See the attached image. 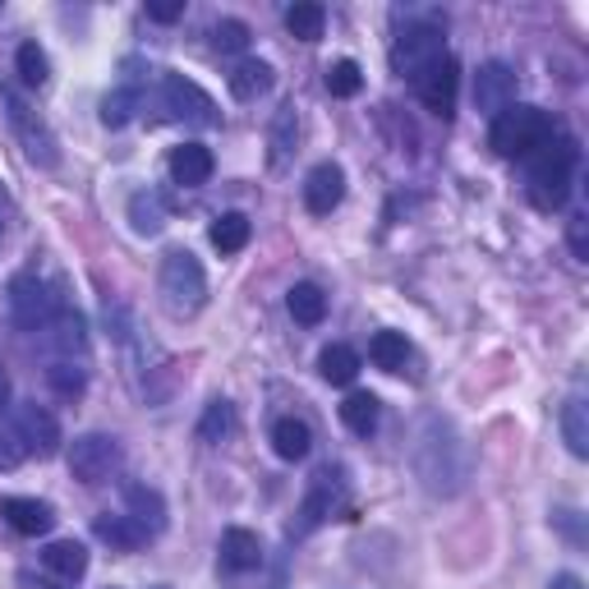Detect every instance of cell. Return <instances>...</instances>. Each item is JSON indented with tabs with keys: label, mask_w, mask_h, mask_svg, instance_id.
Wrapping results in <instances>:
<instances>
[{
	"label": "cell",
	"mask_w": 589,
	"mask_h": 589,
	"mask_svg": "<svg viewBox=\"0 0 589 589\" xmlns=\"http://www.w3.org/2000/svg\"><path fill=\"white\" fill-rule=\"evenodd\" d=\"M415 475L428 493L438 498H456L470 479V451L460 443V433L443 419V415H428L419 428V443H415Z\"/></svg>",
	"instance_id": "1"
},
{
	"label": "cell",
	"mask_w": 589,
	"mask_h": 589,
	"mask_svg": "<svg viewBox=\"0 0 589 589\" xmlns=\"http://www.w3.org/2000/svg\"><path fill=\"white\" fill-rule=\"evenodd\" d=\"M14 424L23 433V447H29V456H56L61 451V424L56 415H51L46 405H19L14 410Z\"/></svg>",
	"instance_id": "12"
},
{
	"label": "cell",
	"mask_w": 589,
	"mask_h": 589,
	"mask_svg": "<svg viewBox=\"0 0 589 589\" xmlns=\"http://www.w3.org/2000/svg\"><path fill=\"white\" fill-rule=\"evenodd\" d=\"M221 567L226 571H259L263 567V544H259V534L244 530V525H230L221 534Z\"/></svg>",
	"instance_id": "18"
},
{
	"label": "cell",
	"mask_w": 589,
	"mask_h": 589,
	"mask_svg": "<svg viewBox=\"0 0 589 589\" xmlns=\"http://www.w3.org/2000/svg\"><path fill=\"white\" fill-rule=\"evenodd\" d=\"M268 88H272V65L268 61H240L236 69H230V92H236L240 101H259Z\"/></svg>",
	"instance_id": "25"
},
{
	"label": "cell",
	"mask_w": 589,
	"mask_h": 589,
	"mask_svg": "<svg viewBox=\"0 0 589 589\" xmlns=\"http://www.w3.org/2000/svg\"><path fill=\"white\" fill-rule=\"evenodd\" d=\"M212 46L217 51H244L249 46V29L240 19H221L217 29H212Z\"/></svg>",
	"instance_id": "39"
},
{
	"label": "cell",
	"mask_w": 589,
	"mask_h": 589,
	"mask_svg": "<svg viewBox=\"0 0 589 589\" xmlns=\"http://www.w3.org/2000/svg\"><path fill=\"white\" fill-rule=\"evenodd\" d=\"M268 143H272V162H276V166L291 157V148H295V107H281V111H276L272 130H268Z\"/></svg>",
	"instance_id": "36"
},
{
	"label": "cell",
	"mask_w": 589,
	"mask_h": 589,
	"mask_svg": "<svg viewBox=\"0 0 589 589\" xmlns=\"http://www.w3.org/2000/svg\"><path fill=\"white\" fill-rule=\"evenodd\" d=\"M341 424L355 433V438H369V433H378V396L350 392V396L341 401Z\"/></svg>",
	"instance_id": "27"
},
{
	"label": "cell",
	"mask_w": 589,
	"mask_h": 589,
	"mask_svg": "<svg viewBox=\"0 0 589 589\" xmlns=\"http://www.w3.org/2000/svg\"><path fill=\"white\" fill-rule=\"evenodd\" d=\"M341 198H346V171L337 162H318L309 181H304V208L314 217H331L341 208Z\"/></svg>",
	"instance_id": "13"
},
{
	"label": "cell",
	"mask_w": 589,
	"mask_h": 589,
	"mask_svg": "<svg viewBox=\"0 0 589 589\" xmlns=\"http://www.w3.org/2000/svg\"><path fill=\"white\" fill-rule=\"evenodd\" d=\"M369 360L382 373H401L410 364V341L401 337V331H378V337L369 341Z\"/></svg>",
	"instance_id": "28"
},
{
	"label": "cell",
	"mask_w": 589,
	"mask_h": 589,
	"mask_svg": "<svg viewBox=\"0 0 589 589\" xmlns=\"http://www.w3.org/2000/svg\"><path fill=\"white\" fill-rule=\"evenodd\" d=\"M561 438H567V451L576 460L589 456V405H585V396H571L561 405Z\"/></svg>",
	"instance_id": "24"
},
{
	"label": "cell",
	"mask_w": 589,
	"mask_h": 589,
	"mask_svg": "<svg viewBox=\"0 0 589 589\" xmlns=\"http://www.w3.org/2000/svg\"><path fill=\"white\" fill-rule=\"evenodd\" d=\"M10 373H6V364H0V415H6V405H10Z\"/></svg>",
	"instance_id": "44"
},
{
	"label": "cell",
	"mask_w": 589,
	"mask_h": 589,
	"mask_svg": "<svg viewBox=\"0 0 589 589\" xmlns=\"http://www.w3.org/2000/svg\"><path fill=\"white\" fill-rule=\"evenodd\" d=\"M0 516H6V525L14 534H23V539L51 534V525H56V511H51V502H37V498H6V502H0Z\"/></svg>",
	"instance_id": "16"
},
{
	"label": "cell",
	"mask_w": 589,
	"mask_h": 589,
	"mask_svg": "<svg viewBox=\"0 0 589 589\" xmlns=\"http://www.w3.org/2000/svg\"><path fill=\"white\" fill-rule=\"evenodd\" d=\"M111 589H116V585H111Z\"/></svg>",
	"instance_id": "48"
},
{
	"label": "cell",
	"mask_w": 589,
	"mask_h": 589,
	"mask_svg": "<svg viewBox=\"0 0 589 589\" xmlns=\"http://www.w3.org/2000/svg\"><path fill=\"white\" fill-rule=\"evenodd\" d=\"M162 107L171 111V120L189 124V130H217V124H221L217 101H212L208 92H203L194 79L175 74V69L162 74Z\"/></svg>",
	"instance_id": "5"
},
{
	"label": "cell",
	"mask_w": 589,
	"mask_h": 589,
	"mask_svg": "<svg viewBox=\"0 0 589 589\" xmlns=\"http://www.w3.org/2000/svg\"><path fill=\"white\" fill-rule=\"evenodd\" d=\"M152 589H171V585H152Z\"/></svg>",
	"instance_id": "46"
},
{
	"label": "cell",
	"mask_w": 589,
	"mask_h": 589,
	"mask_svg": "<svg viewBox=\"0 0 589 589\" xmlns=\"http://www.w3.org/2000/svg\"><path fill=\"white\" fill-rule=\"evenodd\" d=\"M134 88H116L107 101H101V124H107V130H124V124L134 120Z\"/></svg>",
	"instance_id": "38"
},
{
	"label": "cell",
	"mask_w": 589,
	"mask_h": 589,
	"mask_svg": "<svg viewBox=\"0 0 589 589\" xmlns=\"http://www.w3.org/2000/svg\"><path fill=\"white\" fill-rule=\"evenodd\" d=\"M157 291H162V304L175 314V318H194L208 299V276H203V263L194 259L189 249H171L162 259V272H157Z\"/></svg>",
	"instance_id": "4"
},
{
	"label": "cell",
	"mask_w": 589,
	"mask_h": 589,
	"mask_svg": "<svg viewBox=\"0 0 589 589\" xmlns=\"http://www.w3.org/2000/svg\"><path fill=\"white\" fill-rule=\"evenodd\" d=\"M130 226H134V236H162L166 208H162V198L152 194V189H139L130 198Z\"/></svg>",
	"instance_id": "29"
},
{
	"label": "cell",
	"mask_w": 589,
	"mask_h": 589,
	"mask_svg": "<svg viewBox=\"0 0 589 589\" xmlns=\"http://www.w3.org/2000/svg\"><path fill=\"white\" fill-rule=\"evenodd\" d=\"M0 107H6V116H10V124H14V134L23 139V152H29L37 166H56V162H61L56 134H51L46 124L29 111V101H23L14 88H0Z\"/></svg>",
	"instance_id": "8"
},
{
	"label": "cell",
	"mask_w": 589,
	"mask_h": 589,
	"mask_svg": "<svg viewBox=\"0 0 589 589\" xmlns=\"http://www.w3.org/2000/svg\"><path fill=\"white\" fill-rule=\"evenodd\" d=\"M323 23H327V10L318 6V0H299V6L286 10V29L299 42H318L323 37Z\"/></svg>",
	"instance_id": "31"
},
{
	"label": "cell",
	"mask_w": 589,
	"mask_h": 589,
	"mask_svg": "<svg viewBox=\"0 0 589 589\" xmlns=\"http://www.w3.org/2000/svg\"><path fill=\"white\" fill-rule=\"evenodd\" d=\"M33 589H56V585H46V580H37V585H33Z\"/></svg>",
	"instance_id": "45"
},
{
	"label": "cell",
	"mask_w": 589,
	"mask_h": 589,
	"mask_svg": "<svg viewBox=\"0 0 589 589\" xmlns=\"http://www.w3.org/2000/svg\"><path fill=\"white\" fill-rule=\"evenodd\" d=\"M92 534H97L101 544H111L116 553H134V548H143V539H148V534H143L130 516H111V511L92 521Z\"/></svg>",
	"instance_id": "22"
},
{
	"label": "cell",
	"mask_w": 589,
	"mask_h": 589,
	"mask_svg": "<svg viewBox=\"0 0 589 589\" xmlns=\"http://www.w3.org/2000/svg\"><path fill=\"white\" fill-rule=\"evenodd\" d=\"M42 561H46V571H56L61 580H84V576H88V548H84L79 539H56V544H46Z\"/></svg>",
	"instance_id": "20"
},
{
	"label": "cell",
	"mask_w": 589,
	"mask_h": 589,
	"mask_svg": "<svg viewBox=\"0 0 589 589\" xmlns=\"http://www.w3.org/2000/svg\"><path fill=\"white\" fill-rule=\"evenodd\" d=\"M230 433H236V405L230 401H212L208 410H203V419H198V438L203 443H226Z\"/></svg>",
	"instance_id": "32"
},
{
	"label": "cell",
	"mask_w": 589,
	"mask_h": 589,
	"mask_svg": "<svg viewBox=\"0 0 589 589\" xmlns=\"http://www.w3.org/2000/svg\"><path fill=\"white\" fill-rule=\"evenodd\" d=\"M331 506H337V475H331V470H318V475L309 479V493H304V502H299V521L291 525V534H295V539L314 534V530L331 516Z\"/></svg>",
	"instance_id": "15"
},
{
	"label": "cell",
	"mask_w": 589,
	"mask_h": 589,
	"mask_svg": "<svg viewBox=\"0 0 589 589\" xmlns=\"http://www.w3.org/2000/svg\"><path fill=\"white\" fill-rule=\"evenodd\" d=\"M548 589H585V580L580 576H571V571H561V576H553V585Z\"/></svg>",
	"instance_id": "43"
},
{
	"label": "cell",
	"mask_w": 589,
	"mask_h": 589,
	"mask_svg": "<svg viewBox=\"0 0 589 589\" xmlns=\"http://www.w3.org/2000/svg\"><path fill=\"white\" fill-rule=\"evenodd\" d=\"M567 240H571V253L585 263L589 259V217H571V226H567Z\"/></svg>",
	"instance_id": "40"
},
{
	"label": "cell",
	"mask_w": 589,
	"mask_h": 589,
	"mask_svg": "<svg viewBox=\"0 0 589 589\" xmlns=\"http://www.w3.org/2000/svg\"><path fill=\"white\" fill-rule=\"evenodd\" d=\"M0 236H6V226H0Z\"/></svg>",
	"instance_id": "47"
},
{
	"label": "cell",
	"mask_w": 589,
	"mask_h": 589,
	"mask_svg": "<svg viewBox=\"0 0 589 589\" xmlns=\"http://www.w3.org/2000/svg\"><path fill=\"white\" fill-rule=\"evenodd\" d=\"M456 88H460V65L456 56H438L419 79H415V92L419 101L433 111V116H451L456 111Z\"/></svg>",
	"instance_id": "11"
},
{
	"label": "cell",
	"mask_w": 589,
	"mask_h": 589,
	"mask_svg": "<svg viewBox=\"0 0 589 589\" xmlns=\"http://www.w3.org/2000/svg\"><path fill=\"white\" fill-rule=\"evenodd\" d=\"M56 309H61V295L46 286L42 276H33V272H23V276H14L10 281V323L19 327V331H37L56 318Z\"/></svg>",
	"instance_id": "6"
},
{
	"label": "cell",
	"mask_w": 589,
	"mask_h": 589,
	"mask_svg": "<svg viewBox=\"0 0 589 589\" xmlns=\"http://www.w3.org/2000/svg\"><path fill=\"white\" fill-rule=\"evenodd\" d=\"M185 14V0H148V19L152 23H175Z\"/></svg>",
	"instance_id": "41"
},
{
	"label": "cell",
	"mask_w": 589,
	"mask_h": 589,
	"mask_svg": "<svg viewBox=\"0 0 589 589\" xmlns=\"http://www.w3.org/2000/svg\"><path fill=\"white\" fill-rule=\"evenodd\" d=\"M360 88H364V74L355 61H331L327 65V92L331 97H355Z\"/></svg>",
	"instance_id": "37"
},
{
	"label": "cell",
	"mask_w": 589,
	"mask_h": 589,
	"mask_svg": "<svg viewBox=\"0 0 589 589\" xmlns=\"http://www.w3.org/2000/svg\"><path fill=\"white\" fill-rule=\"evenodd\" d=\"M318 373L331 382V388H350V382L360 378V355H355L350 346H327L318 355Z\"/></svg>",
	"instance_id": "26"
},
{
	"label": "cell",
	"mask_w": 589,
	"mask_h": 589,
	"mask_svg": "<svg viewBox=\"0 0 589 589\" xmlns=\"http://www.w3.org/2000/svg\"><path fill=\"white\" fill-rule=\"evenodd\" d=\"M46 382H51V388H56L61 396H84L88 369H84L79 360H51V364H46Z\"/></svg>",
	"instance_id": "33"
},
{
	"label": "cell",
	"mask_w": 589,
	"mask_h": 589,
	"mask_svg": "<svg viewBox=\"0 0 589 589\" xmlns=\"http://www.w3.org/2000/svg\"><path fill=\"white\" fill-rule=\"evenodd\" d=\"M286 309L299 327H318L327 318V295L314 286V281H295L291 295H286Z\"/></svg>",
	"instance_id": "21"
},
{
	"label": "cell",
	"mask_w": 589,
	"mask_h": 589,
	"mask_svg": "<svg viewBox=\"0 0 589 589\" xmlns=\"http://www.w3.org/2000/svg\"><path fill=\"white\" fill-rule=\"evenodd\" d=\"M14 69H19V79L29 84V88H42V84H46V74H51L46 51H42L37 42H23V46L14 51Z\"/></svg>",
	"instance_id": "34"
},
{
	"label": "cell",
	"mask_w": 589,
	"mask_h": 589,
	"mask_svg": "<svg viewBox=\"0 0 589 589\" xmlns=\"http://www.w3.org/2000/svg\"><path fill=\"white\" fill-rule=\"evenodd\" d=\"M309 447H314V433H309L304 419H276L272 424V451L281 460H304Z\"/></svg>",
	"instance_id": "23"
},
{
	"label": "cell",
	"mask_w": 589,
	"mask_h": 589,
	"mask_svg": "<svg viewBox=\"0 0 589 589\" xmlns=\"http://www.w3.org/2000/svg\"><path fill=\"white\" fill-rule=\"evenodd\" d=\"M511 101H516V69L502 65V61H489L475 74V107L483 116H498Z\"/></svg>",
	"instance_id": "14"
},
{
	"label": "cell",
	"mask_w": 589,
	"mask_h": 589,
	"mask_svg": "<svg viewBox=\"0 0 589 589\" xmlns=\"http://www.w3.org/2000/svg\"><path fill=\"white\" fill-rule=\"evenodd\" d=\"M249 217L244 212H226V217H217L212 221V230H208V240H212V249L217 253H240L244 244H249Z\"/></svg>",
	"instance_id": "30"
},
{
	"label": "cell",
	"mask_w": 589,
	"mask_h": 589,
	"mask_svg": "<svg viewBox=\"0 0 589 589\" xmlns=\"http://www.w3.org/2000/svg\"><path fill=\"white\" fill-rule=\"evenodd\" d=\"M438 56H447V37H443V29L428 23V29H405L401 33V42L392 51V65H396V74H405V79L415 84Z\"/></svg>",
	"instance_id": "9"
},
{
	"label": "cell",
	"mask_w": 589,
	"mask_h": 589,
	"mask_svg": "<svg viewBox=\"0 0 589 589\" xmlns=\"http://www.w3.org/2000/svg\"><path fill=\"white\" fill-rule=\"evenodd\" d=\"M124 506H130V521L143 530V534H162L166 530V498L148 483H130L124 489Z\"/></svg>",
	"instance_id": "19"
},
{
	"label": "cell",
	"mask_w": 589,
	"mask_h": 589,
	"mask_svg": "<svg viewBox=\"0 0 589 589\" xmlns=\"http://www.w3.org/2000/svg\"><path fill=\"white\" fill-rule=\"evenodd\" d=\"M116 470H120V443L111 433H84V438L69 443V475L88 483V489L107 483Z\"/></svg>",
	"instance_id": "7"
},
{
	"label": "cell",
	"mask_w": 589,
	"mask_h": 589,
	"mask_svg": "<svg viewBox=\"0 0 589 589\" xmlns=\"http://www.w3.org/2000/svg\"><path fill=\"white\" fill-rule=\"evenodd\" d=\"M553 525L567 534L571 544H585V534H580V511H571V506H561V511H553Z\"/></svg>",
	"instance_id": "42"
},
{
	"label": "cell",
	"mask_w": 589,
	"mask_h": 589,
	"mask_svg": "<svg viewBox=\"0 0 589 589\" xmlns=\"http://www.w3.org/2000/svg\"><path fill=\"white\" fill-rule=\"evenodd\" d=\"M23 460H29V447H23V433L10 415H0V470H19Z\"/></svg>",
	"instance_id": "35"
},
{
	"label": "cell",
	"mask_w": 589,
	"mask_h": 589,
	"mask_svg": "<svg viewBox=\"0 0 589 589\" xmlns=\"http://www.w3.org/2000/svg\"><path fill=\"white\" fill-rule=\"evenodd\" d=\"M557 134V124L544 107H530V101H511V107H502L489 124V143L498 157L516 162V157H534L548 139Z\"/></svg>",
	"instance_id": "3"
},
{
	"label": "cell",
	"mask_w": 589,
	"mask_h": 589,
	"mask_svg": "<svg viewBox=\"0 0 589 589\" xmlns=\"http://www.w3.org/2000/svg\"><path fill=\"white\" fill-rule=\"evenodd\" d=\"M212 152L203 148V143H181V148H171V157H166V171H171V181L175 185H185V189H198V185H208L212 181Z\"/></svg>",
	"instance_id": "17"
},
{
	"label": "cell",
	"mask_w": 589,
	"mask_h": 589,
	"mask_svg": "<svg viewBox=\"0 0 589 589\" xmlns=\"http://www.w3.org/2000/svg\"><path fill=\"white\" fill-rule=\"evenodd\" d=\"M37 341L51 350V360H79L84 364V355H88V327H84L79 314L69 309V304H61L56 318H51L37 331Z\"/></svg>",
	"instance_id": "10"
},
{
	"label": "cell",
	"mask_w": 589,
	"mask_h": 589,
	"mask_svg": "<svg viewBox=\"0 0 589 589\" xmlns=\"http://www.w3.org/2000/svg\"><path fill=\"white\" fill-rule=\"evenodd\" d=\"M580 162V148L567 134H553L539 152L530 157V203L544 212H557L571 198V175Z\"/></svg>",
	"instance_id": "2"
}]
</instances>
